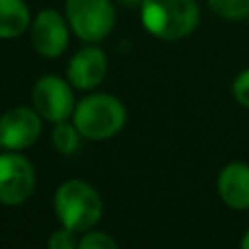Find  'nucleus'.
<instances>
[{
    "instance_id": "obj_15",
    "label": "nucleus",
    "mask_w": 249,
    "mask_h": 249,
    "mask_svg": "<svg viewBox=\"0 0 249 249\" xmlns=\"http://www.w3.org/2000/svg\"><path fill=\"white\" fill-rule=\"evenodd\" d=\"M231 93L239 105L249 109V68H245L243 72H239L235 76V80L231 84Z\"/></svg>"
},
{
    "instance_id": "obj_5",
    "label": "nucleus",
    "mask_w": 249,
    "mask_h": 249,
    "mask_svg": "<svg viewBox=\"0 0 249 249\" xmlns=\"http://www.w3.org/2000/svg\"><path fill=\"white\" fill-rule=\"evenodd\" d=\"M35 189V169L25 156L0 154V202L8 206L23 204Z\"/></svg>"
},
{
    "instance_id": "obj_13",
    "label": "nucleus",
    "mask_w": 249,
    "mask_h": 249,
    "mask_svg": "<svg viewBox=\"0 0 249 249\" xmlns=\"http://www.w3.org/2000/svg\"><path fill=\"white\" fill-rule=\"evenodd\" d=\"M208 6L224 19H243L249 16V0H208Z\"/></svg>"
},
{
    "instance_id": "obj_16",
    "label": "nucleus",
    "mask_w": 249,
    "mask_h": 249,
    "mask_svg": "<svg viewBox=\"0 0 249 249\" xmlns=\"http://www.w3.org/2000/svg\"><path fill=\"white\" fill-rule=\"evenodd\" d=\"M74 233H76V231H72L70 228L56 230V231L49 237L47 245H49L51 249H74V247H78V239H76Z\"/></svg>"
},
{
    "instance_id": "obj_10",
    "label": "nucleus",
    "mask_w": 249,
    "mask_h": 249,
    "mask_svg": "<svg viewBox=\"0 0 249 249\" xmlns=\"http://www.w3.org/2000/svg\"><path fill=\"white\" fill-rule=\"evenodd\" d=\"M218 193L226 206L233 210L249 208V165L231 161L218 175Z\"/></svg>"
},
{
    "instance_id": "obj_1",
    "label": "nucleus",
    "mask_w": 249,
    "mask_h": 249,
    "mask_svg": "<svg viewBox=\"0 0 249 249\" xmlns=\"http://www.w3.org/2000/svg\"><path fill=\"white\" fill-rule=\"evenodd\" d=\"M140 16L152 35L175 41L195 31L200 14L195 0H142Z\"/></svg>"
},
{
    "instance_id": "obj_14",
    "label": "nucleus",
    "mask_w": 249,
    "mask_h": 249,
    "mask_svg": "<svg viewBox=\"0 0 249 249\" xmlns=\"http://www.w3.org/2000/svg\"><path fill=\"white\" fill-rule=\"evenodd\" d=\"M78 247L80 249H117L119 243L103 231H93V233H86L78 241Z\"/></svg>"
},
{
    "instance_id": "obj_3",
    "label": "nucleus",
    "mask_w": 249,
    "mask_h": 249,
    "mask_svg": "<svg viewBox=\"0 0 249 249\" xmlns=\"http://www.w3.org/2000/svg\"><path fill=\"white\" fill-rule=\"evenodd\" d=\"M74 126L84 138L105 140L115 136L126 121L124 105L109 93H93L74 107Z\"/></svg>"
},
{
    "instance_id": "obj_9",
    "label": "nucleus",
    "mask_w": 249,
    "mask_h": 249,
    "mask_svg": "<svg viewBox=\"0 0 249 249\" xmlns=\"http://www.w3.org/2000/svg\"><path fill=\"white\" fill-rule=\"evenodd\" d=\"M107 72V58L99 47H84L80 49L70 64H68V78L70 84L78 89H91L101 84Z\"/></svg>"
},
{
    "instance_id": "obj_12",
    "label": "nucleus",
    "mask_w": 249,
    "mask_h": 249,
    "mask_svg": "<svg viewBox=\"0 0 249 249\" xmlns=\"http://www.w3.org/2000/svg\"><path fill=\"white\" fill-rule=\"evenodd\" d=\"M53 144L64 156L74 154L78 150V146H80V132H78V128L74 124H68L66 121L56 123L54 128H53Z\"/></svg>"
},
{
    "instance_id": "obj_18",
    "label": "nucleus",
    "mask_w": 249,
    "mask_h": 249,
    "mask_svg": "<svg viewBox=\"0 0 249 249\" xmlns=\"http://www.w3.org/2000/svg\"><path fill=\"white\" fill-rule=\"evenodd\" d=\"M241 249H249V230L245 231V235H243V239H241Z\"/></svg>"
},
{
    "instance_id": "obj_8",
    "label": "nucleus",
    "mask_w": 249,
    "mask_h": 249,
    "mask_svg": "<svg viewBox=\"0 0 249 249\" xmlns=\"http://www.w3.org/2000/svg\"><path fill=\"white\" fill-rule=\"evenodd\" d=\"M31 43L47 58L60 56L68 47V27L56 10H43L31 25Z\"/></svg>"
},
{
    "instance_id": "obj_2",
    "label": "nucleus",
    "mask_w": 249,
    "mask_h": 249,
    "mask_svg": "<svg viewBox=\"0 0 249 249\" xmlns=\"http://www.w3.org/2000/svg\"><path fill=\"white\" fill-rule=\"evenodd\" d=\"M54 212L64 228L72 231L91 230L103 212L99 193L86 181H64L54 193Z\"/></svg>"
},
{
    "instance_id": "obj_11",
    "label": "nucleus",
    "mask_w": 249,
    "mask_h": 249,
    "mask_svg": "<svg viewBox=\"0 0 249 249\" xmlns=\"http://www.w3.org/2000/svg\"><path fill=\"white\" fill-rule=\"evenodd\" d=\"M29 25V10L21 0H0V39L19 37Z\"/></svg>"
},
{
    "instance_id": "obj_6",
    "label": "nucleus",
    "mask_w": 249,
    "mask_h": 249,
    "mask_svg": "<svg viewBox=\"0 0 249 249\" xmlns=\"http://www.w3.org/2000/svg\"><path fill=\"white\" fill-rule=\"evenodd\" d=\"M33 105L43 119L53 121V123L66 121L74 113V107H76L72 89L62 78L54 74H47L35 82Z\"/></svg>"
},
{
    "instance_id": "obj_4",
    "label": "nucleus",
    "mask_w": 249,
    "mask_h": 249,
    "mask_svg": "<svg viewBox=\"0 0 249 249\" xmlns=\"http://www.w3.org/2000/svg\"><path fill=\"white\" fill-rule=\"evenodd\" d=\"M66 18L80 39L95 43L113 29L115 10L109 0H66Z\"/></svg>"
},
{
    "instance_id": "obj_7",
    "label": "nucleus",
    "mask_w": 249,
    "mask_h": 249,
    "mask_svg": "<svg viewBox=\"0 0 249 249\" xmlns=\"http://www.w3.org/2000/svg\"><path fill=\"white\" fill-rule=\"evenodd\" d=\"M41 134V119L37 109L14 107L0 117V146L8 150H23Z\"/></svg>"
},
{
    "instance_id": "obj_17",
    "label": "nucleus",
    "mask_w": 249,
    "mask_h": 249,
    "mask_svg": "<svg viewBox=\"0 0 249 249\" xmlns=\"http://www.w3.org/2000/svg\"><path fill=\"white\" fill-rule=\"evenodd\" d=\"M121 4H124V6H128V8H134V6H140L142 4V0H119Z\"/></svg>"
}]
</instances>
